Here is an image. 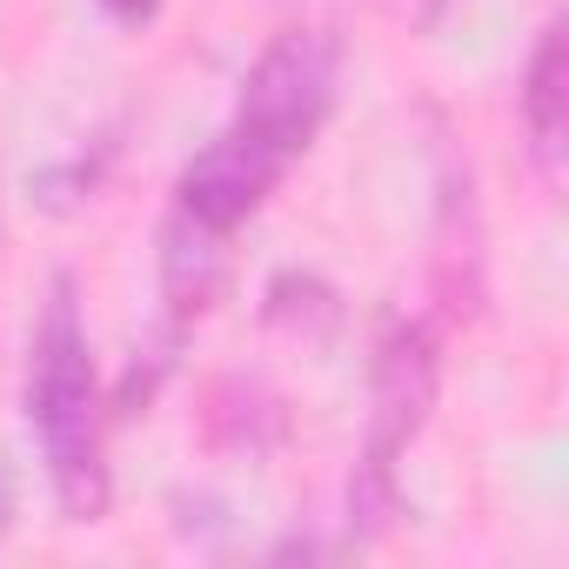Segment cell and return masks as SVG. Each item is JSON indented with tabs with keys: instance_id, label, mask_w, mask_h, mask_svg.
<instances>
[{
	"instance_id": "cell-1",
	"label": "cell",
	"mask_w": 569,
	"mask_h": 569,
	"mask_svg": "<svg viewBox=\"0 0 569 569\" xmlns=\"http://www.w3.org/2000/svg\"><path fill=\"white\" fill-rule=\"evenodd\" d=\"M329 101H336V41L316 28L281 34L254 61L228 128L188 161L181 221L194 234H228L234 221H248L268 201V188L289 174V161L316 141Z\"/></svg>"
},
{
	"instance_id": "cell-2",
	"label": "cell",
	"mask_w": 569,
	"mask_h": 569,
	"mask_svg": "<svg viewBox=\"0 0 569 569\" xmlns=\"http://www.w3.org/2000/svg\"><path fill=\"white\" fill-rule=\"evenodd\" d=\"M28 416L54 476V496L74 516H94L108 496V469H101V376L88 356V329L68 302V289L54 296L41 336H34V382H28Z\"/></svg>"
},
{
	"instance_id": "cell-3",
	"label": "cell",
	"mask_w": 569,
	"mask_h": 569,
	"mask_svg": "<svg viewBox=\"0 0 569 569\" xmlns=\"http://www.w3.org/2000/svg\"><path fill=\"white\" fill-rule=\"evenodd\" d=\"M436 402V342L422 329H396L376 369V429H369V476L389 482V462L409 449Z\"/></svg>"
},
{
	"instance_id": "cell-4",
	"label": "cell",
	"mask_w": 569,
	"mask_h": 569,
	"mask_svg": "<svg viewBox=\"0 0 569 569\" xmlns=\"http://www.w3.org/2000/svg\"><path fill=\"white\" fill-rule=\"evenodd\" d=\"M522 121H529V141L542 161L562 154V28L542 34V48L529 54V74H522Z\"/></svg>"
},
{
	"instance_id": "cell-5",
	"label": "cell",
	"mask_w": 569,
	"mask_h": 569,
	"mask_svg": "<svg viewBox=\"0 0 569 569\" xmlns=\"http://www.w3.org/2000/svg\"><path fill=\"white\" fill-rule=\"evenodd\" d=\"M101 8H108L114 21H148V14L161 8V0H101Z\"/></svg>"
}]
</instances>
